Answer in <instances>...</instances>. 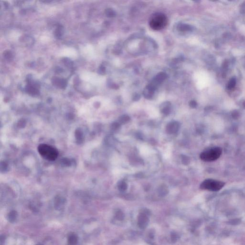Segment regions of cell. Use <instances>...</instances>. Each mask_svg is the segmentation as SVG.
<instances>
[{"label":"cell","mask_w":245,"mask_h":245,"mask_svg":"<svg viewBox=\"0 0 245 245\" xmlns=\"http://www.w3.org/2000/svg\"><path fill=\"white\" fill-rule=\"evenodd\" d=\"M187 158V157L185 156H183L182 158V162L184 164H187V163H189V159Z\"/></svg>","instance_id":"cell-10"},{"label":"cell","mask_w":245,"mask_h":245,"mask_svg":"<svg viewBox=\"0 0 245 245\" xmlns=\"http://www.w3.org/2000/svg\"><path fill=\"white\" fill-rule=\"evenodd\" d=\"M180 125L178 122H170L167 125L166 132L168 134H173L177 133L180 128Z\"/></svg>","instance_id":"cell-5"},{"label":"cell","mask_w":245,"mask_h":245,"mask_svg":"<svg viewBox=\"0 0 245 245\" xmlns=\"http://www.w3.org/2000/svg\"><path fill=\"white\" fill-rule=\"evenodd\" d=\"M118 188L121 191H126L128 188V185L126 182L124 181H121L118 183Z\"/></svg>","instance_id":"cell-7"},{"label":"cell","mask_w":245,"mask_h":245,"mask_svg":"<svg viewBox=\"0 0 245 245\" xmlns=\"http://www.w3.org/2000/svg\"><path fill=\"white\" fill-rule=\"evenodd\" d=\"M38 150L43 158L49 161L56 160L58 156V151L57 149L47 144H40L38 147Z\"/></svg>","instance_id":"cell-2"},{"label":"cell","mask_w":245,"mask_h":245,"mask_svg":"<svg viewBox=\"0 0 245 245\" xmlns=\"http://www.w3.org/2000/svg\"><path fill=\"white\" fill-rule=\"evenodd\" d=\"M225 182L218 180L208 179L204 180L200 185L201 189L208 191L217 192L225 186Z\"/></svg>","instance_id":"cell-4"},{"label":"cell","mask_w":245,"mask_h":245,"mask_svg":"<svg viewBox=\"0 0 245 245\" xmlns=\"http://www.w3.org/2000/svg\"><path fill=\"white\" fill-rule=\"evenodd\" d=\"M222 153V149L221 148L214 147L203 151L201 154L200 157L204 162H213L219 158Z\"/></svg>","instance_id":"cell-3"},{"label":"cell","mask_w":245,"mask_h":245,"mask_svg":"<svg viewBox=\"0 0 245 245\" xmlns=\"http://www.w3.org/2000/svg\"><path fill=\"white\" fill-rule=\"evenodd\" d=\"M236 84V80L235 78H232L230 80L228 84V89H232L234 88Z\"/></svg>","instance_id":"cell-8"},{"label":"cell","mask_w":245,"mask_h":245,"mask_svg":"<svg viewBox=\"0 0 245 245\" xmlns=\"http://www.w3.org/2000/svg\"><path fill=\"white\" fill-rule=\"evenodd\" d=\"M168 18L166 15L162 13L152 14L149 19V25L150 28L154 30H160L166 27Z\"/></svg>","instance_id":"cell-1"},{"label":"cell","mask_w":245,"mask_h":245,"mask_svg":"<svg viewBox=\"0 0 245 245\" xmlns=\"http://www.w3.org/2000/svg\"><path fill=\"white\" fill-rule=\"evenodd\" d=\"M119 120L121 124H126V123L128 122L129 121L130 118L129 117H128V116H122V117H120V118Z\"/></svg>","instance_id":"cell-9"},{"label":"cell","mask_w":245,"mask_h":245,"mask_svg":"<svg viewBox=\"0 0 245 245\" xmlns=\"http://www.w3.org/2000/svg\"><path fill=\"white\" fill-rule=\"evenodd\" d=\"M78 241V237L75 234H72L68 237V243L70 245H76Z\"/></svg>","instance_id":"cell-6"}]
</instances>
